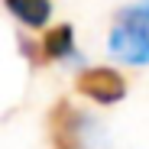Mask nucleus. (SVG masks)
Masks as SVG:
<instances>
[{"instance_id": "obj_5", "label": "nucleus", "mask_w": 149, "mask_h": 149, "mask_svg": "<svg viewBox=\"0 0 149 149\" xmlns=\"http://www.w3.org/2000/svg\"><path fill=\"white\" fill-rule=\"evenodd\" d=\"M3 3L26 26H45V19H49V0H3Z\"/></svg>"}, {"instance_id": "obj_1", "label": "nucleus", "mask_w": 149, "mask_h": 149, "mask_svg": "<svg viewBox=\"0 0 149 149\" xmlns=\"http://www.w3.org/2000/svg\"><path fill=\"white\" fill-rule=\"evenodd\" d=\"M78 91L97 104H117L127 94V81L113 68H88L78 74Z\"/></svg>"}, {"instance_id": "obj_2", "label": "nucleus", "mask_w": 149, "mask_h": 149, "mask_svg": "<svg viewBox=\"0 0 149 149\" xmlns=\"http://www.w3.org/2000/svg\"><path fill=\"white\" fill-rule=\"evenodd\" d=\"M52 149H81V113L68 101H58L49 113Z\"/></svg>"}, {"instance_id": "obj_4", "label": "nucleus", "mask_w": 149, "mask_h": 149, "mask_svg": "<svg viewBox=\"0 0 149 149\" xmlns=\"http://www.w3.org/2000/svg\"><path fill=\"white\" fill-rule=\"evenodd\" d=\"M71 45H74V29L68 26V23H62V26L45 29V36H42V55L45 58H65V55H71Z\"/></svg>"}, {"instance_id": "obj_3", "label": "nucleus", "mask_w": 149, "mask_h": 149, "mask_svg": "<svg viewBox=\"0 0 149 149\" xmlns=\"http://www.w3.org/2000/svg\"><path fill=\"white\" fill-rule=\"evenodd\" d=\"M110 52L123 62H130V65H146L149 62V29L120 23L110 33Z\"/></svg>"}]
</instances>
